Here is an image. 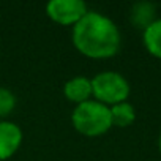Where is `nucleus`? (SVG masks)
I'll return each instance as SVG.
<instances>
[{
    "label": "nucleus",
    "instance_id": "423d86ee",
    "mask_svg": "<svg viewBox=\"0 0 161 161\" xmlns=\"http://www.w3.org/2000/svg\"><path fill=\"white\" fill-rule=\"evenodd\" d=\"M63 95L68 101L74 103L76 106L92 100V79L86 76H74L68 79L63 86Z\"/></svg>",
    "mask_w": 161,
    "mask_h": 161
},
{
    "label": "nucleus",
    "instance_id": "9d476101",
    "mask_svg": "<svg viewBox=\"0 0 161 161\" xmlns=\"http://www.w3.org/2000/svg\"><path fill=\"white\" fill-rule=\"evenodd\" d=\"M16 108V95L5 87H0V119L8 117Z\"/></svg>",
    "mask_w": 161,
    "mask_h": 161
},
{
    "label": "nucleus",
    "instance_id": "0eeeda50",
    "mask_svg": "<svg viewBox=\"0 0 161 161\" xmlns=\"http://www.w3.org/2000/svg\"><path fill=\"white\" fill-rule=\"evenodd\" d=\"M109 109H111V122H112V126L126 128V126L133 125L134 120H136V109H134V106L130 104L128 101L114 104V106H111Z\"/></svg>",
    "mask_w": 161,
    "mask_h": 161
},
{
    "label": "nucleus",
    "instance_id": "1a4fd4ad",
    "mask_svg": "<svg viewBox=\"0 0 161 161\" xmlns=\"http://www.w3.org/2000/svg\"><path fill=\"white\" fill-rule=\"evenodd\" d=\"M155 7L148 2H139L134 3L131 8V22L136 27H141L142 30L147 29L155 19Z\"/></svg>",
    "mask_w": 161,
    "mask_h": 161
},
{
    "label": "nucleus",
    "instance_id": "f03ea898",
    "mask_svg": "<svg viewBox=\"0 0 161 161\" xmlns=\"http://www.w3.org/2000/svg\"><path fill=\"white\" fill-rule=\"evenodd\" d=\"M71 123L77 133L84 136H101L112 128L111 109L109 106L92 98L86 103L74 106L71 112Z\"/></svg>",
    "mask_w": 161,
    "mask_h": 161
},
{
    "label": "nucleus",
    "instance_id": "39448f33",
    "mask_svg": "<svg viewBox=\"0 0 161 161\" xmlns=\"http://www.w3.org/2000/svg\"><path fill=\"white\" fill-rule=\"evenodd\" d=\"M22 130L14 122L0 120V161L10 159L22 144Z\"/></svg>",
    "mask_w": 161,
    "mask_h": 161
},
{
    "label": "nucleus",
    "instance_id": "20e7f679",
    "mask_svg": "<svg viewBox=\"0 0 161 161\" xmlns=\"http://www.w3.org/2000/svg\"><path fill=\"white\" fill-rule=\"evenodd\" d=\"M89 8L82 0H51L46 3V14L60 25H76L87 14Z\"/></svg>",
    "mask_w": 161,
    "mask_h": 161
},
{
    "label": "nucleus",
    "instance_id": "9b49d317",
    "mask_svg": "<svg viewBox=\"0 0 161 161\" xmlns=\"http://www.w3.org/2000/svg\"><path fill=\"white\" fill-rule=\"evenodd\" d=\"M158 147H159V152H161V131H159V137H158Z\"/></svg>",
    "mask_w": 161,
    "mask_h": 161
},
{
    "label": "nucleus",
    "instance_id": "6e6552de",
    "mask_svg": "<svg viewBox=\"0 0 161 161\" xmlns=\"http://www.w3.org/2000/svg\"><path fill=\"white\" fill-rule=\"evenodd\" d=\"M142 41L153 57L161 58V19H155L147 29H144Z\"/></svg>",
    "mask_w": 161,
    "mask_h": 161
},
{
    "label": "nucleus",
    "instance_id": "f257e3e1",
    "mask_svg": "<svg viewBox=\"0 0 161 161\" xmlns=\"http://www.w3.org/2000/svg\"><path fill=\"white\" fill-rule=\"evenodd\" d=\"M71 41L77 52L89 58L114 57L122 44L117 24L100 11L89 10L71 30Z\"/></svg>",
    "mask_w": 161,
    "mask_h": 161
},
{
    "label": "nucleus",
    "instance_id": "7ed1b4c3",
    "mask_svg": "<svg viewBox=\"0 0 161 161\" xmlns=\"http://www.w3.org/2000/svg\"><path fill=\"white\" fill-rule=\"evenodd\" d=\"M92 92H93V100L111 108L114 104L126 101L131 89L130 82L122 73L101 71L92 77Z\"/></svg>",
    "mask_w": 161,
    "mask_h": 161
}]
</instances>
